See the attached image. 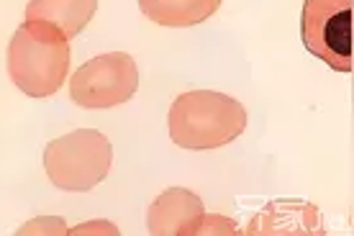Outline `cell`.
I'll return each mask as SVG.
<instances>
[{"mask_svg": "<svg viewBox=\"0 0 354 236\" xmlns=\"http://www.w3.org/2000/svg\"><path fill=\"white\" fill-rule=\"evenodd\" d=\"M139 70L131 54L111 52L93 57L70 78V98L82 108H113L131 100Z\"/></svg>", "mask_w": 354, "mask_h": 236, "instance_id": "obj_5", "label": "cell"}, {"mask_svg": "<svg viewBox=\"0 0 354 236\" xmlns=\"http://www.w3.org/2000/svg\"><path fill=\"white\" fill-rule=\"evenodd\" d=\"M139 8L160 26L185 28L208 21L221 8V0H139Z\"/></svg>", "mask_w": 354, "mask_h": 236, "instance_id": "obj_9", "label": "cell"}, {"mask_svg": "<svg viewBox=\"0 0 354 236\" xmlns=\"http://www.w3.org/2000/svg\"><path fill=\"white\" fill-rule=\"evenodd\" d=\"M169 136L183 149H218L247 129V108L216 90H190L175 98L167 116Z\"/></svg>", "mask_w": 354, "mask_h": 236, "instance_id": "obj_1", "label": "cell"}, {"mask_svg": "<svg viewBox=\"0 0 354 236\" xmlns=\"http://www.w3.org/2000/svg\"><path fill=\"white\" fill-rule=\"evenodd\" d=\"M201 234H236V221L223 219V216H208L205 213Z\"/></svg>", "mask_w": 354, "mask_h": 236, "instance_id": "obj_10", "label": "cell"}, {"mask_svg": "<svg viewBox=\"0 0 354 236\" xmlns=\"http://www.w3.org/2000/svg\"><path fill=\"white\" fill-rule=\"evenodd\" d=\"M113 162V149L106 134L95 129L64 134L46 144L44 170L52 185L67 192H88L103 183Z\"/></svg>", "mask_w": 354, "mask_h": 236, "instance_id": "obj_3", "label": "cell"}, {"mask_svg": "<svg viewBox=\"0 0 354 236\" xmlns=\"http://www.w3.org/2000/svg\"><path fill=\"white\" fill-rule=\"evenodd\" d=\"M95 10L97 0H28L26 21H44L67 39H75L85 31Z\"/></svg>", "mask_w": 354, "mask_h": 236, "instance_id": "obj_8", "label": "cell"}, {"mask_svg": "<svg viewBox=\"0 0 354 236\" xmlns=\"http://www.w3.org/2000/svg\"><path fill=\"white\" fill-rule=\"evenodd\" d=\"M241 234H324V226L313 203L277 201L254 216V221Z\"/></svg>", "mask_w": 354, "mask_h": 236, "instance_id": "obj_7", "label": "cell"}, {"mask_svg": "<svg viewBox=\"0 0 354 236\" xmlns=\"http://www.w3.org/2000/svg\"><path fill=\"white\" fill-rule=\"evenodd\" d=\"M203 219V201L193 190L169 188L160 192L149 206L147 228L154 236H198Z\"/></svg>", "mask_w": 354, "mask_h": 236, "instance_id": "obj_6", "label": "cell"}, {"mask_svg": "<svg viewBox=\"0 0 354 236\" xmlns=\"http://www.w3.org/2000/svg\"><path fill=\"white\" fill-rule=\"evenodd\" d=\"M354 0H306L301 16L303 44L331 70L352 72Z\"/></svg>", "mask_w": 354, "mask_h": 236, "instance_id": "obj_4", "label": "cell"}, {"mask_svg": "<svg viewBox=\"0 0 354 236\" xmlns=\"http://www.w3.org/2000/svg\"><path fill=\"white\" fill-rule=\"evenodd\" d=\"M70 72V39L44 21H26L8 44V75L21 93L49 98Z\"/></svg>", "mask_w": 354, "mask_h": 236, "instance_id": "obj_2", "label": "cell"}]
</instances>
